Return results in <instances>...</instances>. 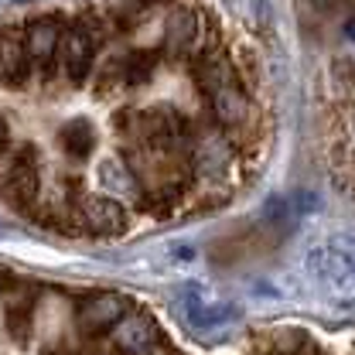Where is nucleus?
<instances>
[{"instance_id": "nucleus-1", "label": "nucleus", "mask_w": 355, "mask_h": 355, "mask_svg": "<svg viewBox=\"0 0 355 355\" xmlns=\"http://www.w3.org/2000/svg\"><path fill=\"white\" fill-rule=\"evenodd\" d=\"M0 328L7 345L28 355H184L161 331L150 311L127 304L106 328H79L69 311V291L17 280H0ZM250 355H311L304 331H277L253 345Z\"/></svg>"}, {"instance_id": "nucleus-2", "label": "nucleus", "mask_w": 355, "mask_h": 355, "mask_svg": "<svg viewBox=\"0 0 355 355\" xmlns=\"http://www.w3.org/2000/svg\"><path fill=\"white\" fill-rule=\"evenodd\" d=\"M58 62L65 69V79L72 86H83L92 72V35H89L86 24H72L62 31V42H58Z\"/></svg>"}, {"instance_id": "nucleus-3", "label": "nucleus", "mask_w": 355, "mask_h": 355, "mask_svg": "<svg viewBox=\"0 0 355 355\" xmlns=\"http://www.w3.org/2000/svg\"><path fill=\"white\" fill-rule=\"evenodd\" d=\"M58 42H62V28L51 21V17H42V21H31L28 31H24V48H28V58L31 65L48 76V69L55 65L58 58Z\"/></svg>"}, {"instance_id": "nucleus-4", "label": "nucleus", "mask_w": 355, "mask_h": 355, "mask_svg": "<svg viewBox=\"0 0 355 355\" xmlns=\"http://www.w3.org/2000/svg\"><path fill=\"white\" fill-rule=\"evenodd\" d=\"M28 69H31V58H28L24 38L17 31H3L0 35V86L21 89L28 83Z\"/></svg>"}, {"instance_id": "nucleus-5", "label": "nucleus", "mask_w": 355, "mask_h": 355, "mask_svg": "<svg viewBox=\"0 0 355 355\" xmlns=\"http://www.w3.org/2000/svg\"><path fill=\"white\" fill-rule=\"evenodd\" d=\"M209 110H212L216 123L225 127V130L246 127V123H250V113H253L250 96L239 86H225V89H219V92H212V96H209Z\"/></svg>"}, {"instance_id": "nucleus-6", "label": "nucleus", "mask_w": 355, "mask_h": 355, "mask_svg": "<svg viewBox=\"0 0 355 355\" xmlns=\"http://www.w3.org/2000/svg\"><path fill=\"white\" fill-rule=\"evenodd\" d=\"M195 83L212 96V92H219V89H225V86H239V72H236V65H232L225 55L209 51V55H202V58H198Z\"/></svg>"}, {"instance_id": "nucleus-7", "label": "nucleus", "mask_w": 355, "mask_h": 355, "mask_svg": "<svg viewBox=\"0 0 355 355\" xmlns=\"http://www.w3.org/2000/svg\"><path fill=\"white\" fill-rule=\"evenodd\" d=\"M58 144H62V150L72 161H86V157H92V150H96V130H92L89 120H72V123L62 127Z\"/></svg>"}, {"instance_id": "nucleus-8", "label": "nucleus", "mask_w": 355, "mask_h": 355, "mask_svg": "<svg viewBox=\"0 0 355 355\" xmlns=\"http://www.w3.org/2000/svg\"><path fill=\"white\" fill-rule=\"evenodd\" d=\"M195 38H198V14L184 10V7L171 10L168 21H164V42L171 44L175 51H184V48H191Z\"/></svg>"}, {"instance_id": "nucleus-9", "label": "nucleus", "mask_w": 355, "mask_h": 355, "mask_svg": "<svg viewBox=\"0 0 355 355\" xmlns=\"http://www.w3.org/2000/svg\"><path fill=\"white\" fill-rule=\"evenodd\" d=\"M123 79H127L130 86L147 83V79H150V62H147L144 55H133V58H127V65H123Z\"/></svg>"}, {"instance_id": "nucleus-10", "label": "nucleus", "mask_w": 355, "mask_h": 355, "mask_svg": "<svg viewBox=\"0 0 355 355\" xmlns=\"http://www.w3.org/2000/svg\"><path fill=\"white\" fill-rule=\"evenodd\" d=\"M7 137H10V127H7V120H3V113H0V147L7 144Z\"/></svg>"}]
</instances>
